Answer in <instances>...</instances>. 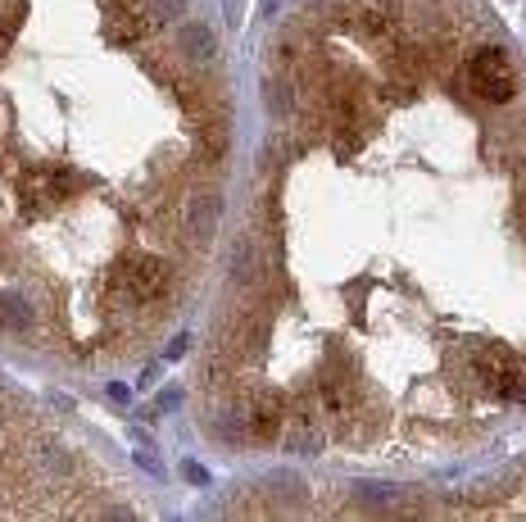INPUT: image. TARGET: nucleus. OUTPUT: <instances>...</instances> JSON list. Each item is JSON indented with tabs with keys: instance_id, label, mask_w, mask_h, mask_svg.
Returning <instances> with one entry per match:
<instances>
[{
	"instance_id": "obj_7",
	"label": "nucleus",
	"mask_w": 526,
	"mask_h": 522,
	"mask_svg": "<svg viewBox=\"0 0 526 522\" xmlns=\"http://www.w3.org/2000/svg\"><path fill=\"white\" fill-rule=\"evenodd\" d=\"M282 445H286L291 454H322L327 436L318 432V418H313V423H291V432L282 436Z\"/></svg>"
},
{
	"instance_id": "obj_10",
	"label": "nucleus",
	"mask_w": 526,
	"mask_h": 522,
	"mask_svg": "<svg viewBox=\"0 0 526 522\" xmlns=\"http://www.w3.org/2000/svg\"><path fill=\"white\" fill-rule=\"evenodd\" d=\"M513 400H522V404H526V377H522V382H517V391H513Z\"/></svg>"
},
{
	"instance_id": "obj_8",
	"label": "nucleus",
	"mask_w": 526,
	"mask_h": 522,
	"mask_svg": "<svg viewBox=\"0 0 526 522\" xmlns=\"http://www.w3.org/2000/svg\"><path fill=\"white\" fill-rule=\"evenodd\" d=\"M182 477H186V482H195V486H205V468H200V463H191V459L182 463Z\"/></svg>"
},
{
	"instance_id": "obj_9",
	"label": "nucleus",
	"mask_w": 526,
	"mask_h": 522,
	"mask_svg": "<svg viewBox=\"0 0 526 522\" xmlns=\"http://www.w3.org/2000/svg\"><path fill=\"white\" fill-rule=\"evenodd\" d=\"M109 395H114V400H118V404H123V400H132V391H127V386H118V382H114V386H109Z\"/></svg>"
},
{
	"instance_id": "obj_3",
	"label": "nucleus",
	"mask_w": 526,
	"mask_h": 522,
	"mask_svg": "<svg viewBox=\"0 0 526 522\" xmlns=\"http://www.w3.org/2000/svg\"><path fill=\"white\" fill-rule=\"evenodd\" d=\"M173 55L177 60H186V64H214L218 60V37H214V28H209L205 19H182L173 28Z\"/></svg>"
},
{
	"instance_id": "obj_4",
	"label": "nucleus",
	"mask_w": 526,
	"mask_h": 522,
	"mask_svg": "<svg viewBox=\"0 0 526 522\" xmlns=\"http://www.w3.org/2000/svg\"><path fill=\"white\" fill-rule=\"evenodd\" d=\"M268 273V246H259L254 237H241L232 250H227V277H232L241 291H254Z\"/></svg>"
},
{
	"instance_id": "obj_6",
	"label": "nucleus",
	"mask_w": 526,
	"mask_h": 522,
	"mask_svg": "<svg viewBox=\"0 0 526 522\" xmlns=\"http://www.w3.org/2000/svg\"><path fill=\"white\" fill-rule=\"evenodd\" d=\"M263 105H268V114H273L277 123H291L295 119L300 100H295V82H291V73H286V69L263 78Z\"/></svg>"
},
{
	"instance_id": "obj_2",
	"label": "nucleus",
	"mask_w": 526,
	"mask_h": 522,
	"mask_svg": "<svg viewBox=\"0 0 526 522\" xmlns=\"http://www.w3.org/2000/svg\"><path fill=\"white\" fill-rule=\"evenodd\" d=\"M118 277L137 291L141 305H155V300L168 291V282H173V268H168L159 255H127L123 268H118Z\"/></svg>"
},
{
	"instance_id": "obj_5",
	"label": "nucleus",
	"mask_w": 526,
	"mask_h": 522,
	"mask_svg": "<svg viewBox=\"0 0 526 522\" xmlns=\"http://www.w3.org/2000/svg\"><path fill=\"white\" fill-rule=\"evenodd\" d=\"M195 150L205 164H223L227 150H232V123L227 114H209V119L195 123Z\"/></svg>"
},
{
	"instance_id": "obj_1",
	"label": "nucleus",
	"mask_w": 526,
	"mask_h": 522,
	"mask_svg": "<svg viewBox=\"0 0 526 522\" xmlns=\"http://www.w3.org/2000/svg\"><path fill=\"white\" fill-rule=\"evenodd\" d=\"M463 78H468L472 96L490 100V105H508V100L517 96L513 55H508L504 41H481L468 55V64H463Z\"/></svg>"
}]
</instances>
